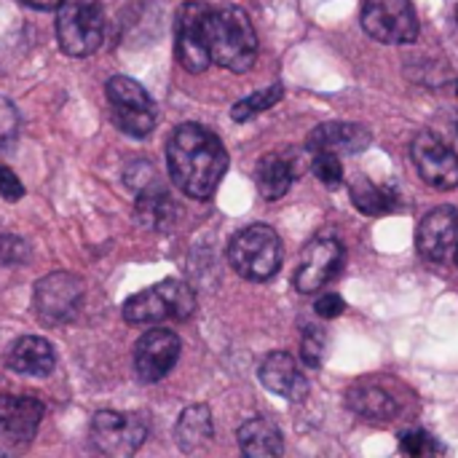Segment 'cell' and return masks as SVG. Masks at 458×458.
<instances>
[{
    "label": "cell",
    "instance_id": "cell-1",
    "mask_svg": "<svg viewBox=\"0 0 458 458\" xmlns=\"http://www.w3.org/2000/svg\"><path fill=\"white\" fill-rule=\"evenodd\" d=\"M166 164L172 182L191 199L215 196L225 169L228 153L215 131L201 123H182L172 131L166 145Z\"/></svg>",
    "mask_w": 458,
    "mask_h": 458
},
{
    "label": "cell",
    "instance_id": "cell-2",
    "mask_svg": "<svg viewBox=\"0 0 458 458\" xmlns=\"http://www.w3.org/2000/svg\"><path fill=\"white\" fill-rule=\"evenodd\" d=\"M207 40L212 62L231 72H247L258 59V35L252 19L239 5L209 8Z\"/></svg>",
    "mask_w": 458,
    "mask_h": 458
},
{
    "label": "cell",
    "instance_id": "cell-3",
    "mask_svg": "<svg viewBox=\"0 0 458 458\" xmlns=\"http://www.w3.org/2000/svg\"><path fill=\"white\" fill-rule=\"evenodd\" d=\"M231 268L247 282H268L279 274L284 250L282 239L271 225L255 223L239 231L228 244Z\"/></svg>",
    "mask_w": 458,
    "mask_h": 458
},
{
    "label": "cell",
    "instance_id": "cell-4",
    "mask_svg": "<svg viewBox=\"0 0 458 458\" xmlns=\"http://www.w3.org/2000/svg\"><path fill=\"white\" fill-rule=\"evenodd\" d=\"M196 311L193 290L180 279L158 282L123 303V319L129 325H156V322H185Z\"/></svg>",
    "mask_w": 458,
    "mask_h": 458
},
{
    "label": "cell",
    "instance_id": "cell-5",
    "mask_svg": "<svg viewBox=\"0 0 458 458\" xmlns=\"http://www.w3.org/2000/svg\"><path fill=\"white\" fill-rule=\"evenodd\" d=\"M102 0H62L56 5V38L64 54L89 56L105 40Z\"/></svg>",
    "mask_w": 458,
    "mask_h": 458
},
{
    "label": "cell",
    "instance_id": "cell-6",
    "mask_svg": "<svg viewBox=\"0 0 458 458\" xmlns=\"http://www.w3.org/2000/svg\"><path fill=\"white\" fill-rule=\"evenodd\" d=\"M113 123L129 137H148L156 126V105L150 94L129 75H113L105 86Z\"/></svg>",
    "mask_w": 458,
    "mask_h": 458
},
{
    "label": "cell",
    "instance_id": "cell-7",
    "mask_svg": "<svg viewBox=\"0 0 458 458\" xmlns=\"http://www.w3.org/2000/svg\"><path fill=\"white\" fill-rule=\"evenodd\" d=\"M362 30L386 46H408L419 40L421 24L411 0H365Z\"/></svg>",
    "mask_w": 458,
    "mask_h": 458
},
{
    "label": "cell",
    "instance_id": "cell-8",
    "mask_svg": "<svg viewBox=\"0 0 458 458\" xmlns=\"http://www.w3.org/2000/svg\"><path fill=\"white\" fill-rule=\"evenodd\" d=\"M145 437H148V419L142 413L99 411L91 421V443L105 456H131L140 451Z\"/></svg>",
    "mask_w": 458,
    "mask_h": 458
},
{
    "label": "cell",
    "instance_id": "cell-9",
    "mask_svg": "<svg viewBox=\"0 0 458 458\" xmlns=\"http://www.w3.org/2000/svg\"><path fill=\"white\" fill-rule=\"evenodd\" d=\"M86 284L75 274H51L35 284V311L43 325H70L83 306Z\"/></svg>",
    "mask_w": 458,
    "mask_h": 458
},
{
    "label": "cell",
    "instance_id": "cell-10",
    "mask_svg": "<svg viewBox=\"0 0 458 458\" xmlns=\"http://www.w3.org/2000/svg\"><path fill=\"white\" fill-rule=\"evenodd\" d=\"M209 8L201 0H188L177 11V30H174V51L177 62L188 72H204L212 64L209 40H207V19Z\"/></svg>",
    "mask_w": 458,
    "mask_h": 458
},
{
    "label": "cell",
    "instance_id": "cell-11",
    "mask_svg": "<svg viewBox=\"0 0 458 458\" xmlns=\"http://www.w3.org/2000/svg\"><path fill=\"white\" fill-rule=\"evenodd\" d=\"M411 156L421 180L435 191H454L458 188V153L448 148L435 131H421L413 145Z\"/></svg>",
    "mask_w": 458,
    "mask_h": 458
},
{
    "label": "cell",
    "instance_id": "cell-12",
    "mask_svg": "<svg viewBox=\"0 0 458 458\" xmlns=\"http://www.w3.org/2000/svg\"><path fill=\"white\" fill-rule=\"evenodd\" d=\"M344 263V247L333 236H319L306 244L301 255V266L295 271V290L301 295L319 293L335 274L341 271Z\"/></svg>",
    "mask_w": 458,
    "mask_h": 458
},
{
    "label": "cell",
    "instance_id": "cell-13",
    "mask_svg": "<svg viewBox=\"0 0 458 458\" xmlns=\"http://www.w3.org/2000/svg\"><path fill=\"white\" fill-rule=\"evenodd\" d=\"M180 357V338L172 330H148L134 344V370L140 381L156 384L172 373Z\"/></svg>",
    "mask_w": 458,
    "mask_h": 458
},
{
    "label": "cell",
    "instance_id": "cell-14",
    "mask_svg": "<svg viewBox=\"0 0 458 458\" xmlns=\"http://www.w3.org/2000/svg\"><path fill=\"white\" fill-rule=\"evenodd\" d=\"M46 416V408L35 397L21 394H0V445L5 448H21L27 445L40 421Z\"/></svg>",
    "mask_w": 458,
    "mask_h": 458
},
{
    "label": "cell",
    "instance_id": "cell-15",
    "mask_svg": "<svg viewBox=\"0 0 458 458\" xmlns=\"http://www.w3.org/2000/svg\"><path fill=\"white\" fill-rule=\"evenodd\" d=\"M458 244V209L456 207H437L432 209L416 231L419 252L432 263H445Z\"/></svg>",
    "mask_w": 458,
    "mask_h": 458
},
{
    "label": "cell",
    "instance_id": "cell-16",
    "mask_svg": "<svg viewBox=\"0 0 458 458\" xmlns=\"http://www.w3.org/2000/svg\"><path fill=\"white\" fill-rule=\"evenodd\" d=\"M373 142V134L362 123L352 121H330L317 126L309 134V150L311 153H335V156H352L365 150Z\"/></svg>",
    "mask_w": 458,
    "mask_h": 458
},
{
    "label": "cell",
    "instance_id": "cell-17",
    "mask_svg": "<svg viewBox=\"0 0 458 458\" xmlns=\"http://www.w3.org/2000/svg\"><path fill=\"white\" fill-rule=\"evenodd\" d=\"M258 376H260V384L276 397L298 403L309 394V381L298 370V362L293 360V354H287V352H271L260 362Z\"/></svg>",
    "mask_w": 458,
    "mask_h": 458
},
{
    "label": "cell",
    "instance_id": "cell-18",
    "mask_svg": "<svg viewBox=\"0 0 458 458\" xmlns=\"http://www.w3.org/2000/svg\"><path fill=\"white\" fill-rule=\"evenodd\" d=\"M54 365H56L54 346L40 335H24L8 352V368L21 376H48Z\"/></svg>",
    "mask_w": 458,
    "mask_h": 458
},
{
    "label": "cell",
    "instance_id": "cell-19",
    "mask_svg": "<svg viewBox=\"0 0 458 458\" xmlns=\"http://www.w3.org/2000/svg\"><path fill=\"white\" fill-rule=\"evenodd\" d=\"M242 454L250 458H276L284 454L282 432L268 419H250L236 432Z\"/></svg>",
    "mask_w": 458,
    "mask_h": 458
},
{
    "label": "cell",
    "instance_id": "cell-20",
    "mask_svg": "<svg viewBox=\"0 0 458 458\" xmlns=\"http://www.w3.org/2000/svg\"><path fill=\"white\" fill-rule=\"evenodd\" d=\"M177 204L174 199L169 196V191L158 182H148L142 188V193L137 196V217L145 228H153V231H166L169 225H174V217H177Z\"/></svg>",
    "mask_w": 458,
    "mask_h": 458
},
{
    "label": "cell",
    "instance_id": "cell-21",
    "mask_svg": "<svg viewBox=\"0 0 458 458\" xmlns=\"http://www.w3.org/2000/svg\"><path fill=\"white\" fill-rule=\"evenodd\" d=\"M298 169H295V161L293 158H284L282 153H268L258 161V169H255V180H258V191L266 201H279L293 180H295Z\"/></svg>",
    "mask_w": 458,
    "mask_h": 458
},
{
    "label": "cell",
    "instance_id": "cell-22",
    "mask_svg": "<svg viewBox=\"0 0 458 458\" xmlns=\"http://www.w3.org/2000/svg\"><path fill=\"white\" fill-rule=\"evenodd\" d=\"M346 405L354 416L365 421H376V424H386L397 416V403L392 400V394L368 384L352 386L346 392Z\"/></svg>",
    "mask_w": 458,
    "mask_h": 458
},
{
    "label": "cell",
    "instance_id": "cell-23",
    "mask_svg": "<svg viewBox=\"0 0 458 458\" xmlns=\"http://www.w3.org/2000/svg\"><path fill=\"white\" fill-rule=\"evenodd\" d=\"M212 435H215V424L207 405H191L182 411L177 421V443L185 454L204 448L212 440Z\"/></svg>",
    "mask_w": 458,
    "mask_h": 458
},
{
    "label": "cell",
    "instance_id": "cell-24",
    "mask_svg": "<svg viewBox=\"0 0 458 458\" xmlns=\"http://www.w3.org/2000/svg\"><path fill=\"white\" fill-rule=\"evenodd\" d=\"M352 204L360 212L378 217V215H389L397 209V196L389 188L370 182L368 177H357V180H352Z\"/></svg>",
    "mask_w": 458,
    "mask_h": 458
},
{
    "label": "cell",
    "instance_id": "cell-25",
    "mask_svg": "<svg viewBox=\"0 0 458 458\" xmlns=\"http://www.w3.org/2000/svg\"><path fill=\"white\" fill-rule=\"evenodd\" d=\"M282 86L276 83V86H268V89H263V91H255V94H250V97H244L242 102H236L233 105V110H231V118L233 121H250L252 115H258V113H263V110H268V107H274L279 99H282Z\"/></svg>",
    "mask_w": 458,
    "mask_h": 458
},
{
    "label": "cell",
    "instance_id": "cell-26",
    "mask_svg": "<svg viewBox=\"0 0 458 458\" xmlns=\"http://www.w3.org/2000/svg\"><path fill=\"white\" fill-rule=\"evenodd\" d=\"M325 346H327V335H325V330H322V327H317V325H309V327L303 330L301 357H303V362H306L311 370H317V368L322 365Z\"/></svg>",
    "mask_w": 458,
    "mask_h": 458
},
{
    "label": "cell",
    "instance_id": "cell-27",
    "mask_svg": "<svg viewBox=\"0 0 458 458\" xmlns=\"http://www.w3.org/2000/svg\"><path fill=\"white\" fill-rule=\"evenodd\" d=\"M311 169L327 188H338L344 182V164L335 153H314Z\"/></svg>",
    "mask_w": 458,
    "mask_h": 458
},
{
    "label": "cell",
    "instance_id": "cell-28",
    "mask_svg": "<svg viewBox=\"0 0 458 458\" xmlns=\"http://www.w3.org/2000/svg\"><path fill=\"white\" fill-rule=\"evenodd\" d=\"M400 451L411 458L432 456V454H440V445L432 440V435L421 432V429H413V432H405L400 437Z\"/></svg>",
    "mask_w": 458,
    "mask_h": 458
},
{
    "label": "cell",
    "instance_id": "cell-29",
    "mask_svg": "<svg viewBox=\"0 0 458 458\" xmlns=\"http://www.w3.org/2000/svg\"><path fill=\"white\" fill-rule=\"evenodd\" d=\"M30 260V247L19 236H0V263L3 266H19Z\"/></svg>",
    "mask_w": 458,
    "mask_h": 458
},
{
    "label": "cell",
    "instance_id": "cell-30",
    "mask_svg": "<svg viewBox=\"0 0 458 458\" xmlns=\"http://www.w3.org/2000/svg\"><path fill=\"white\" fill-rule=\"evenodd\" d=\"M435 126H437L435 134H437L448 148H454L458 153V110H443V113H437Z\"/></svg>",
    "mask_w": 458,
    "mask_h": 458
},
{
    "label": "cell",
    "instance_id": "cell-31",
    "mask_svg": "<svg viewBox=\"0 0 458 458\" xmlns=\"http://www.w3.org/2000/svg\"><path fill=\"white\" fill-rule=\"evenodd\" d=\"M0 196L8 199V201H19V199L24 196L21 180H19L8 166H3V164H0Z\"/></svg>",
    "mask_w": 458,
    "mask_h": 458
},
{
    "label": "cell",
    "instance_id": "cell-32",
    "mask_svg": "<svg viewBox=\"0 0 458 458\" xmlns=\"http://www.w3.org/2000/svg\"><path fill=\"white\" fill-rule=\"evenodd\" d=\"M344 309H346V303H344V298L335 295V293L322 295V298L317 301V306H314V311H317L322 319H335V317L344 314Z\"/></svg>",
    "mask_w": 458,
    "mask_h": 458
},
{
    "label": "cell",
    "instance_id": "cell-33",
    "mask_svg": "<svg viewBox=\"0 0 458 458\" xmlns=\"http://www.w3.org/2000/svg\"><path fill=\"white\" fill-rule=\"evenodd\" d=\"M21 3H27L30 8H38V11H46V8H56L62 0H21Z\"/></svg>",
    "mask_w": 458,
    "mask_h": 458
},
{
    "label": "cell",
    "instance_id": "cell-34",
    "mask_svg": "<svg viewBox=\"0 0 458 458\" xmlns=\"http://www.w3.org/2000/svg\"><path fill=\"white\" fill-rule=\"evenodd\" d=\"M456 263H458V244H456Z\"/></svg>",
    "mask_w": 458,
    "mask_h": 458
}]
</instances>
